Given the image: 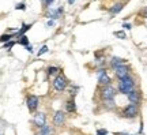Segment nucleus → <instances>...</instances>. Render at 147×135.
Wrapping results in <instances>:
<instances>
[{
  "label": "nucleus",
  "mask_w": 147,
  "mask_h": 135,
  "mask_svg": "<svg viewBox=\"0 0 147 135\" xmlns=\"http://www.w3.org/2000/svg\"><path fill=\"white\" fill-rule=\"evenodd\" d=\"M113 34H115L116 37H119V38H121V40H124V38H127V34H125V33H124L123 30H121V31H115Z\"/></svg>",
  "instance_id": "aec40b11"
},
{
  "label": "nucleus",
  "mask_w": 147,
  "mask_h": 135,
  "mask_svg": "<svg viewBox=\"0 0 147 135\" xmlns=\"http://www.w3.org/2000/svg\"><path fill=\"white\" fill-rule=\"evenodd\" d=\"M67 86H68V81L63 74H59L57 77L53 79V88L56 92H64Z\"/></svg>",
  "instance_id": "f03ea898"
},
{
  "label": "nucleus",
  "mask_w": 147,
  "mask_h": 135,
  "mask_svg": "<svg viewBox=\"0 0 147 135\" xmlns=\"http://www.w3.org/2000/svg\"><path fill=\"white\" fill-rule=\"evenodd\" d=\"M26 49H27V51H29V52H30V53L33 52V48H32V45H29V47H26Z\"/></svg>",
  "instance_id": "cd10ccee"
},
{
  "label": "nucleus",
  "mask_w": 147,
  "mask_h": 135,
  "mask_svg": "<svg viewBox=\"0 0 147 135\" xmlns=\"http://www.w3.org/2000/svg\"><path fill=\"white\" fill-rule=\"evenodd\" d=\"M123 7H124V5L121 4V3H117V4H115V5H113V7H112V8L109 10L110 15L113 16V15H116V14H119V12L123 10Z\"/></svg>",
  "instance_id": "ddd939ff"
},
{
  "label": "nucleus",
  "mask_w": 147,
  "mask_h": 135,
  "mask_svg": "<svg viewBox=\"0 0 147 135\" xmlns=\"http://www.w3.org/2000/svg\"><path fill=\"white\" fill-rule=\"evenodd\" d=\"M18 44H21V45H26V47H29V38H27L26 36L21 37V40L18 41Z\"/></svg>",
  "instance_id": "6ab92c4d"
},
{
  "label": "nucleus",
  "mask_w": 147,
  "mask_h": 135,
  "mask_svg": "<svg viewBox=\"0 0 147 135\" xmlns=\"http://www.w3.org/2000/svg\"><path fill=\"white\" fill-rule=\"evenodd\" d=\"M47 52H48V47H47V45H44V47H41V49L38 51V53H37V55H38V57H40L41 55H44V53H47Z\"/></svg>",
  "instance_id": "4be33fe9"
},
{
  "label": "nucleus",
  "mask_w": 147,
  "mask_h": 135,
  "mask_svg": "<svg viewBox=\"0 0 147 135\" xmlns=\"http://www.w3.org/2000/svg\"><path fill=\"white\" fill-rule=\"evenodd\" d=\"M53 25H55V21H53V19H49V21H48V23H47V26L51 27V26H53Z\"/></svg>",
  "instance_id": "a878e982"
},
{
  "label": "nucleus",
  "mask_w": 147,
  "mask_h": 135,
  "mask_svg": "<svg viewBox=\"0 0 147 135\" xmlns=\"http://www.w3.org/2000/svg\"><path fill=\"white\" fill-rule=\"evenodd\" d=\"M11 38H12V36H11V34H3V36H1V38H0V40H1V42H8L11 40Z\"/></svg>",
  "instance_id": "412c9836"
},
{
  "label": "nucleus",
  "mask_w": 147,
  "mask_h": 135,
  "mask_svg": "<svg viewBox=\"0 0 147 135\" xmlns=\"http://www.w3.org/2000/svg\"><path fill=\"white\" fill-rule=\"evenodd\" d=\"M68 3H69V4H72V3H74V0H68Z\"/></svg>",
  "instance_id": "7c9ffc66"
},
{
  "label": "nucleus",
  "mask_w": 147,
  "mask_h": 135,
  "mask_svg": "<svg viewBox=\"0 0 147 135\" xmlns=\"http://www.w3.org/2000/svg\"><path fill=\"white\" fill-rule=\"evenodd\" d=\"M30 27H32V25H23L21 30L18 31V34H16V37H23V34H25V33H26V31L29 30Z\"/></svg>",
  "instance_id": "f3484780"
},
{
  "label": "nucleus",
  "mask_w": 147,
  "mask_h": 135,
  "mask_svg": "<svg viewBox=\"0 0 147 135\" xmlns=\"http://www.w3.org/2000/svg\"><path fill=\"white\" fill-rule=\"evenodd\" d=\"M115 135H129V134H124V132H117V134H115Z\"/></svg>",
  "instance_id": "c756f323"
},
{
  "label": "nucleus",
  "mask_w": 147,
  "mask_h": 135,
  "mask_svg": "<svg viewBox=\"0 0 147 135\" xmlns=\"http://www.w3.org/2000/svg\"><path fill=\"white\" fill-rule=\"evenodd\" d=\"M38 104H40V98H38L37 96L30 94V96L27 97L26 105H27V108H29V111H30V112H34V111L38 108Z\"/></svg>",
  "instance_id": "39448f33"
},
{
  "label": "nucleus",
  "mask_w": 147,
  "mask_h": 135,
  "mask_svg": "<svg viewBox=\"0 0 147 135\" xmlns=\"http://www.w3.org/2000/svg\"><path fill=\"white\" fill-rule=\"evenodd\" d=\"M113 71H115V75L119 78V81L127 78V77H129V68L127 67L125 64H124V66H120V67H117L116 70H113Z\"/></svg>",
  "instance_id": "0eeeda50"
},
{
  "label": "nucleus",
  "mask_w": 147,
  "mask_h": 135,
  "mask_svg": "<svg viewBox=\"0 0 147 135\" xmlns=\"http://www.w3.org/2000/svg\"><path fill=\"white\" fill-rule=\"evenodd\" d=\"M33 121H34V124L41 130L44 126H47V116H45V113H42V112H38V113L34 115Z\"/></svg>",
  "instance_id": "6e6552de"
},
{
  "label": "nucleus",
  "mask_w": 147,
  "mask_h": 135,
  "mask_svg": "<svg viewBox=\"0 0 147 135\" xmlns=\"http://www.w3.org/2000/svg\"><path fill=\"white\" fill-rule=\"evenodd\" d=\"M65 109H67V112H68V113H74V112L76 111V105H75V100H74V98L68 100V101L65 102Z\"/></svg>",
  "instance_id": "f8f14e48"
},
{
  "label": "nucleus",
  "mask_w": 147,
  "mask_h": 135,
  "mask_svg": "<svg viewBox=\"0 0 147 135\" xmlns=\"http://www.w3.org/2000/svg\"><path fill=\"white\" fill-rule=\"evenodd\" d=\"M14 44H15L14 41H8V42H5V44H4V49H7V51H10L11 48L14 47Z\"/></svg>",
  "instance_id": "5701e85b"
},
{
  "label": "nucleus",
  "mask_w": 147,
  "mask_h": 135,
  "mask_svg": "<svg viewBox=\"0 0 147 135\" xmlns=\"http://www.w3.org/2000/svg\"><path fill=\"white\" fill-rule=\"evenodd\" d=\"M127 97H128V100H129V102H131V104H134V105L139 104V101H140V93L138 92L136 89H135V90H132V92L128 94Z\"/></svg>",
  "instance_id": "9d476101"
},
{
  "label": "nucleus",
  "mask_w": 147,
  "mask_h": 135,
  "mask_svg": "<svg viewBox=\"0 0 147 135\" xmlns=\"http://www.w3.org/2000/svg\"><path fill=\"white\" fill-rule=\"evenodd\" d=\"M59 73H60V68H59V67H55V66H52V67L48 68V75H49V77L59 75Z\"/></svg>",
  "instance_id": "dca6fc26"
},
{
  "label": "nucleus",
  "mask_w": 147,
  "mask_h": 135,
  "mask_svg": "<svg viewBox=\"0 0 147 135\" xmlns=\"http://www.w3.org/2000/svg\"><path fill=\"white\" fill-rule=\"evenodd\" d=\"M44 3H45V0H44Z\"/></svg>",
  "instance_id": "2f4dec72"
},
{
  "label": "nucleus",
  "mask_w": 147,
  "mask_h": 135,
  "mask_svg": "<svg viewBox=\"0 0 147 135\" xmlns=\"http://www.w3.org/2000/svg\"><path fill=\"white\" fill-rule=\"evenodd\" d=\"M97 75H98V82H100L101 86H108V85H110V78H109V75L106 74V70H104V68L98 70V71H97Z\"/></svg>",
  "instance_id": "423d86ee"
},
{
  "label": "nucleus",
  "mask_w": 147,
  "mask_h": 135,
  "mask_svg": "<svg viewBox=\"0 0 147 135\" xmlns=\"http://www.w3.org/2000/svg\"><path fill=\"white\" fill-rule=\"evenodd\" d=\"M138 113H139L138 105L128 104L127 107H124V109H123V116L127 117V119H134V117H136L138 116Z\"/></svg>",
  "instance_id": "20e7f679"
},
{
  "label": "nucleus",
  "mask_w": 147,
  "mask_h": 135,
  "mask_svg": "<svg viewBox=\"0 0 147 135\" xmlns=\"http://www.w3.org/2000/svg\"><path fill=\"white\" fill-rule=\"evenodd\" d=\"M116 96V89L112 86V85H108V86H102V90H101V98L104 101H108V100H115Z\"/></svg>",
  "instance_id": "7ed1b4c3"
},
{
  "label": "nucleus",
  "mask_w": 147,
  "mask_h": 135,
  "mask_svg": "<svg viewBox=\"0 0 147 135\" xmlns=\"http://www.w3.org/2000/svg\"><path fill=\"white\" fill-rule=\"evenodd\" d=\"M52 1H53V0H45V4H47V5H49V4H51V3H52Z\"/></svg>",
  "instance_id": "c85d7f7f"
},
{
  "label": "nucleus",
  "mask_w": 147,
  "mask_h": 135,
  "mask_svg": "<svg viewBox=\"0 0 147 135\" xmlns=\"http://www.w3.org/2000/svg\"><path fill=\"white\" fill-rule=\"evenodd\" d=\"M61 14H63V7H60V8H57V10L51 11V12H49V18H52V19H57Z\"/></svg>",
  "instance_id": "2eb2a0df"
},
{
  "label": "nucleus",
  "mask_w": 147,
  "mask_h": 135,
  "mask_svg": "<svg viewBox=\"0 0 147 135\" xmlns=\"http://www.w3.org/2000/svg\"><path fill=\"white\" fill-rule=\"evenodd\" d=\"M97 135H108V130L106 128H98L97 130Z\"/></svg>",
  "instance_id": "b1692460"
},
{
  "label": "nucleus",
  "mask_w": 147,
  "mask_h": 135,
  "mask_svg": "<svg viewBox=\"0 0 147 135\" xmlns=\"http://www.w3.org/2000/svg\"><path fill=\"white\" fill-rule=\"evenodd\" d=\"M15 8H16V10H26V7H25V4H23V3H19Z\"/></svg>",
  "instance_id": "393cba45"
},
{
  "label": "nucleus",
  "mask_w": 147,
  "mask_h": 135,
  "mask_svg": "<svg viewBox=\"0 0 147 135\" xmlns=\"http://www.w3.org/2000/svg\"><path fill=\"white\" fill-rule=\"evenodd\" d=\"M52 134H53L52 127H51V126H44L37 135H52Z\"/></svg>",
  "instance_id": "4468645a"
},
{
  "label": "nucleus",
  "mask_w": 147,
  "mask_h": 135,
  "mask_svg": "<svg viewBox=\"0 0 147 135\" xmlns=\"http://www.w3.org/2000/svg\"><path fill=\"white\" fill-rule=\"evenodd\" d=\"M117 89H119L120 93L128 96L132 90H135V81H134V78H131V77L120 79V81H119V85H117Z\"/></svg>",
  "instance_id": "f257e3e1"
},
{
  "label": "nucleus",
  "mask_w": 147,
  "mask_h": 135,
  "mask_svg": "<svg viewBox=\"0 0 147 135\" xmlns=\"http://www.w3.org/2000/svg\"><path fill=\"white\" fill-rule=\"evenodd\" d=\"M104 105H105L108 109H112L115 108L116 104H115V100H108V101H104Z\"/></svg>",
  "instance_id": "a211bd4d"
},
{
  "label": "nucleus",
  "mask_w": 147,
  "mask_h": 135,
  "mask_svg": "<svg viewBox=\"0 0 147 135\" xmlns=\"http://www.w3.org/2000/svg\"><path fill=\"white\" fill-rule=\"evenodd\" d=\"M65 121V112L64 111H57L53 116V124L55 126H63Z\"/></svg>",
  "instance_id": "1a4fd4ad"
},
{
  "label": "nucleus",
  "mask_w": 147,
  "mask_h": 135,
  "mask_svg": "<svg viewBox=\"0 0 147 135\" xmlns=\"http://www.w3.org/2000/svg\"><path fill=\"white\" fill-rule=\"evenodd\" d=\"M124 64H125V60L121 59V57L113 56L112 57V60H110V67L113 68V70H116V68L120 67V66H124Z\"/></svg>",
  "instance_id": "9b49d317"
},
{
  "label": "nucleus",
  "mask_w": 147,
  "mask_h": 135,
  "mask_svg": "<svg viewBox=\"0 0 147 135\" xmlns=\"http://www.w3.org/2000/svg\"><path fill=\"white\" fill-rule=\"evenodd\" d=\"M123 27H124V29H127V30H129V29H131V25H129V23H124V25H123Z\"/></svg>",
  "instance_id": "bb28decb"
}]
</instances>
